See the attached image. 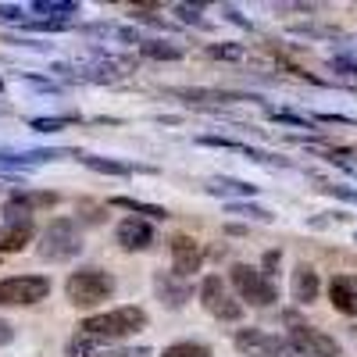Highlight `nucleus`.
Segmentation results:
<instances>
[{
	"mask_svg": "<svg viewBox=\"0 0 357 357\" xmlns=\"http://www.w3.org/2000/svg\"><path fill=\"white\" fill-rule=\"evenodd\" d=\"M146 311L143 307H114V311H104V314H93L79 325V333L89 336L93 343H111V340H126V336H136L139 329H146Z\"/></svg>",
	"mask_w": 357,
	"mask_h": 357,
	"instance_id": "f257e3e1",
	"label": "nucleus"
},
{
	"mask_svg": "<svg viewBox=\"0 0 357 357\" xmlns=\"http://www.w3.org/2000/svg\"><path fill=\"white\" fill-rule=\"evenodd\" d=\"M65 293H68V304H75V307H97V304L111 301L114 275L100 272V268H82V272L68 275Z\"/></svg>",
	"mask_w": 357,
	"mask_h": 357,
	"instance_id": "f03ea898",
	"label": "nucleus"
},
{
	"mask_svg": "<svg viewBox=\"0 0 357 357\" xmlns=\"http://www.w3.org/2000/svg\"><path fill=\"white\" fill-rule=\"evenodd\" d=\"M82 250V232L72 218H54L40 236V257L43 261H72Z\"/></svg>",
	"mask_w": 357,
	"mask_h": 357,
	"instance_id": "7ed1b4c3",
	"label": "nucleus"
},
{
	"mask_svg": "<svg viewBox=\"0 0 357 357\" xmlns=\"http://www.w3.org/2000/svg\"><path fill=\"white\" fill-rule=\"evenodd\" d=\"M229 279H232L236 293H240L247 304H254V307H272L279 301L275 282L268 279L261 268H254V264H232L229 268Z\"/></svg>",
	"mask_w": 357,
	"mask_h": 357,
	"instance_id": "20e7f679",
	"label": "nucleus"
},
{
	"mask_svg": "<svg viewBox=\"0 0 357 357\" xmlns=\"http://www.w3.org/2000/svg\"><path fill=\"white\" fill-rule=\"evenodd\" d=\"M232 343L243 357H304L289 343V336H272L264 329H240Z\"/></svg>",
	"mask_w": 357,
	"mask_h": 357,
	"instance_id": "39448f33",
	"label": "nucleus"
},
{
	"mask_svg": "<svg viewBox=\"0 0 357 357\" xmlns=\"http://www.w3.org/2000/svg\"><path fill=\"white\" fill-rule=\"evenodd\" d=\"M50 279L47 275H11L0 279V307H29L47 301Z\"/></svg>",
	"mask_w": 357,
	"mask_h": 357,
	"instance_id": "423d86ee",
	"label": "nucleus"
},
{
	"mask_svg": "<svg viewBox=\"0 0 357 357\" xmlns=\"http://www.w3.org/2000/svg\"><path fill=\"white\" fill-rule=\"evenodd\" d=\"M200 304H204L207 314H215L222 321H240L243 318V304L229 293L222 275H204V282H200Z\"/></svg>",
	"mask_w": 357,
	"mask_h": 357,
	"instance_id": "0eeeda50",
	"label": "nucleus"
},
{
	"mask_svg": "<svg viewBox=\"0 0 357 357\" xmlns=\"http://www.w3.org/2000/svg\"><path fill=\"white\" fill-rule=\"evenodd\" d=\"M289 343L301 350L304 357H340V343L329 333L314 329V325H293V329H289Z\"/></svg>",
	"mask_w": 357,
	"mask_h": 357,
	"instance_id": "6e6552de",
	"label": "nucleus"
},
{
	"mask_svg": "<svg viewBox=\"0 0 357 357\" xmlns=\"http://www.w3.org/2000/svg\"><path fill=\"white\" fill-rule=\"evenodd\" d=\"M200 264H204L200 243L193 240V236H175L172 240V268H175V275L190 279L193 272H200Z\"/></svg>",
	"mask_w": 357,
	"mask_h": 357,
	"instance_id": "1a4fd4ad",
	"label": "nucleus"
},
{
	"mask_svg": "<svg viewBox=\"0 0 357 357\" xmlns=\"http://www.w3.org/2000/svg\"><path fill=\"white\" fill-rule=\"evenodd\" d=\"M114 240L122 250L136 254V250H151L154 247V225L143 222V218H126L122 225L114 229Z\"/></svg>",
	"mask_w": 357,
	"mask_h": 357,
	"instance_id": "9d476101",
	"label": "nucleus"
},
{
	"mask_svg": "<svg viewBox=\"0 0 357 357\" xmlns=\"http://www.w3.org/2000/svg\"><path fill=\"white\" fill-rule=\"evenodd\" d=\"M154 289H158V296H161V304H168L172 311H178L190 296H193V286L186 282V279H178L175 272H158L154 275Z\"/></svg>",
	"mask_w": 357,
	"mask_h": 357,
	"instance_id": "9b49d317",
	"label": "nucleus"
},
{
	"mask_svg": "<svg viewBox=\"0 0 357 357\" xmlns=\"http://www.w3.org/2000/svg\"><path fill=\"white\" fill-rule=\"evenodd\" d=\"M329 301L340 314L357 318V275H336L329 282Z\"/></svg>",
	"mask_w": 357,
	"mask_h": 357,
	"instance_id": "f8f14e48",
	"label": "nucleus"
},
{
	"mask_svg": "<svg viewBox=\"0 0 357 357\" xmlns=\"http://www.w3.org/2000/svg\"><path fill=\"white\" fill-rule=\"evenodd\" d=\"M33 218H18V222H8L0 225V254H11V250H22L29 240H33Z\"/></svg>",
	"mask_w": 357,
	"mask_h": 357,
	"instance_id": "ddd939ff",
	"label": "nucleus"
},
{
	"mask_svg": "<svg viewBox=\"0 0 357 357\" xmlns=\"http://www.w3.org/2000/svg\"><path fill=\"white\" fill-rule=\"evenodd\" d=\"M318 289H321V282H318L314 268L296 264V272H293V301L296 304H311V301H318Z\"/></svg>",
	"mask_w": 357,
	"mask_h": 357,
	"instance_id": "4468645a",
	"label": "nucleus"
},
{
	"mask_svg": "<svg viewBox=\"0 0 357 357\" xmlns=\"http://www.w3.org/2000/svg\"><path fill=\"white\" fill-rule=\"evenodd\" d=\"M175 97H186V100H211V104H232V100H261V97H247V93H229V89H175Z\"/></svg>",
	"mask_w": 357,
	"mask_h": 357,
	"instance_id": "2eb2a0df",
	"label": "nucleus"
},
{
	"mask_svg": "<svg viewBox=\"0 0 357 357\" xmlns=\"http://www.w3.org/2000/svg\"><path fill=\"white\" fill-rule=\"evenodd\" d=\"M139 54L151 57V61H178V57H183V47H178V43H165V40H143Z\"/></svg>",
	"mask_w": 357,
	"mask_h": 357,
	"instance_id": "dca6fc26",
	"label": "nucleus"
},
{
	"mask_svg": "<svg viewBox=\"0 0 357 357\" xmlns=\"http://www.w3.org/2000/svg\"><path fill=\"white\" fill-rule=\"evenodd\" d=\"M107 204H111V207H122V211H132V215L158 218V222H165V218H168L165 207H158V204H143V200H132V197H111Z\"/></svg>",
	"mask_w": 357,
	"mask_h": 357,
	"instance_id": "f3484780",
	"label": "nucleus"
},
{
	"mask_svg": "<svg viewBox=\"0 0 357 357\" xmlns=\"http://www.w3.org/2000/svg\"><path fill=\"white\" fill-rule=\"evenodd\" d=\"M79 161H82L86 168L100 172V175H132V172H136V168H132V165H126V161H114V158H97V154H79Z\"/></svg>",
	"mask_w": 357,
	"mask_h": 357,
	"instance_id": "a211bd4d",
	"label": "nucleus"
},
{
	"mask_svg": "<svg viewBox=\"0 0 357 357\" xmlns=\"http://www.w3.org/2000/svg\"><path fill=\"white\" fill-rule=\"evenodd\" d=\"M29 8L40 11V15H50V18H57V22H68V15H79L75 0H33Z\"/></svg>",
	"mask_w": 357,
	"mask_h": 357,
	"instance_id": "6ab92c4d",
	"label": "nucleus"
},
{
	"mask_svg": "<svg viewBox=\"0 0 357 357\" xmlns=\"http://www.w3.org/2000/svg\"><path fill=\"white\" fill-rule=\"evenodd\" d=\"M207 193H215V197H254V193H257V186L240 183V178H211Z\"/></svg>",
	"mask_w": 357,
	"mask_h": 357,
	"instance_id": "aec40b11",
	"label": "nucleus"
},
{
	"mask_svg": "<svg viewBox=\"0 0 357 357\" xmlns=\"http://www.w3.org/2000/svg\"><path fill=\"white\" fill-rule=\"evenodd\" d=\"M161 357H211V347H204V343H172V347H165V354Z\"/></svg>",
	"mask_w": 357,
	"mask_h": 357,
	"instance_id": "412c9836",
	"label": "nucleus"
},
{
	"mask_svg": "<svg viewBox=\"0 0 357 357\" xmlns=\"http://www.w3.org/2000/svg\"><path fill=\"white\" fill-rule=\"evenodd\" d=\"M229 215H243V218H254V222H272V211H264V207H254V204H229Z\"/></svg>",
	"mask_w": 357,
	"mask_h": 357,
	"instance_id": "4be33fe9",
	"label": "nucleus"
},
{
	"mask_svg": "<svg viewBox=\"0 0 357 357\" xmlns=\"http://www.w3.org/2000/svg\"><path fill=\"white\" fill-rule=\"evenodd\" d=\"M211 57H222V61H243V47H232V43H211L207 47Z\"/></svg>",
	"mask_w": 357,
	"mask_h": 357,
	"instance_id": "5701e85b",
	"label": "nucleus"
},
{
	"mask_svg": "<svg viewBox=\"0 0 357 357\" xmlns=\"http://www.w3.org/2000/svg\"><path fill=\"white\" fill-rule=\"evenodd\" d=\"M72 122H75V118H33V129L36 132H57V129H65Z\"/></svg>",
	"mask_w": 357,
	"mask_h": 357,
	"instance_id": "b1692460",
	"label": "nucleus"
},
{
	"mask_svg": "<svg viewBox=\"0 0 357 357\" xmlns=\"http://www.w3.org/2000/svg\"><path fill=\"white\" fill-rule=\"evenodd\" d=\"M175 15L183 18V22H193V25H204V29H207V22L200 18V8H190V4H175Z\"/></svg>",
	"mask_w": 357,
	"mask_h": 357,
	"instance_id": "393cba45",
	"label": "nucleus"
},
{
	"mask_svg": "<svg viewBox=\"0 0 357 357\" xmlns=\"http://www.w3.org/2000/svg\"><path fill=\"white\" fill-rule=\"evenodd\" d=\"M279 261H282V254H279V250H268V254H264V264H261V272H264L268 279H272V275H275V268H279Z\"/></svg>",
	"mask_w": 357,
	"mask_h": 357,
	"instance_id": "a878e982",
	"label": "nucleus"
},
{
	"mask_svg": "<svg viewBox=\"0 0 357 357\" xmlns=\"http://www.w3.org/2000/svg\"><path fill=\"white\" fill-rule=\"evenodd\" d=\"M325 193H333V197H343L350 204H357V190H347V186H321Z\"/></svg>",
	"mask_w": 357,
	"mask_h": 357,
	"instance_id": "bb28decb",
	"label": "nucleus"
},
{
	"mask_svg": "<svg viewBox=\"0 0 357 357\" xmlns=\"http://www.w3.org/2000/svg\"><path fill=\"white\" fill-rule=\"evenodd\" d=\"M222 15H225L229 22H236V25H243V29H250V22H247V18H240V11H236V8H229V4L222 8Z\"/></svg>",
	"mask_w": 357,
	"mask_h": 357,
	"instance_id": "cd10ccee",
	"label": "nucleus"
},
{
	"mask_svg": "<svg viewBox=\"0 0 357 357\" xmlns=\"http://www.w3.org/2000/svg\"><path fill=\"white\" fill-rule=\"evenodd\" d=\"M118 357H154V354H151V347H126Z\"/></svg>",
	"mask_w": 357,
	"mask_h": 357,
	"instance_id": "c85d7f7f",
	"label": "nucleus"
},
{
	"mask_svg": "<svg viewBox=\"0 0 357 357\" xmlns=\"http://www.w3.org/2000/svg\"><path fill=\"white\" fill-rule=\"evenodd\" d=\"M15 340V329H11V325L4 321V318H0V347H8Z\"/></svg>",
	"mask_w": 357,
	"mask_h": 357,
	"instance_id": "c756f323",
	"label": "nucleus"
},
{
	"mask_svg": "<svg viewBox=\"0 0 357 357\" xmlns=\"http://www.w3.org/2000/svg\"><path fill=\"white\" fill-rule=\"evenodd\" d=\"M89 357H97V354H89Z\"/></svg>",
	"mask_w": 357,
	"mask_h": 357,
	"instance_id": "7c9ffc66",
	"label": "nucleus"
}]
</instances>
